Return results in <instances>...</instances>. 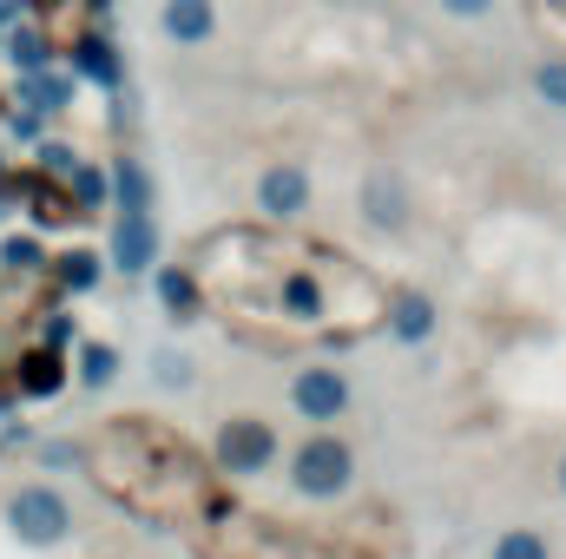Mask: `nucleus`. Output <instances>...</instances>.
<instances>
[{
  "instance_id": "1",
  "label": "nucleus",
  "mask_w": 566,
  "mask_h": 559,
  "mask_svg": "<svg viewBox=\"0 0 566 559\" xmlns=\"http://www.w3.org/2000/svg\"><path fill=\"white\" fill-rule=\"evenodd\" d=\"M343 487H349V447L329 441V434L303 441V447H296V494L329 500V494H343Z\"/></svg>"
},
{
  "instance_id": "2",
  "label": "nucleus",
  "mask_w": 566,
  "mask_h": 559,
  "mask_svg": "<svg viewBox=\"0 0 566 559\" xmlns=\"http://www.w3.org/2000/svg\"><path fill=\"white\" fill-rule=\"evenodd\" d=\"M7 527H13L27 547H53V540L66 534V500H60L53 487H20V494L7 500Z\"/></svg>"
},
{
  "instance_id": "3",
  "label": "nucleus",
  "mask_w": 566,
  "mask_h": 559,
  "mask_svg": "<svg viewBox=\"0 0 566 559\" xmlns=\"http://www.w3.org/2000/svg\"><path fill=\"white\" fill-rule=\"evenodd\" d=\"M271 454H277L271 421H258V415L224 421V434H218V461H224V474H264Z\"/></svg>"
},
{
  "instance_id": "4",
  "label": "nucleus",
  "mask_w": 566,
  "mask_h": 559,
  "mask_svg": "<svg viewBox=\"0 0 566 559\" xmlns=\"http://www.w3.org/2000/svg\"><path fill=\"white\" fill-rule=\"evenodd\" d=\"M303 204H310V171H303V165H271V171L258 178V211H264V218L290 224Z\"/></svg>"
},
{
  "instance_id": "5",
  "label": "nucleus",
  "mask_w": 566,
  "mask_h": 559,
  "mask_svg": "<svg viewBox=\"0 0 566 559\" xmlns=\"http://www.w3.org/2000/svg\"><path fill=\"white\" fill-rule=\"evenodd\" d=\"M151 257H158V224H151V211H119V224H113V264H119L126 277H139V271H151Z\"/></svg>"
},
{
  "instance_id": "6",
  "label": "nucleus",
  "mask_w": 566,
  "mask_h": 559,
  "mask_svg": "<svg viewBox=\"0 0 566 559\" xmlns=\"http://www.w3.org/2000/svg\"><path fill=\"white\" fill-rule=\"evenodd\" d=\"M290 402H296L310 421H336L343 409H349V382H343L336 369H303V376L290 382Z\"/></svg>"
},
{
  "instance_id": "7",
  "label": "nucleus",
  "mask_w": 566,
  "mask_h": 559,
  "mask_svg": "<svg viewBox=\"0 0 566 559\" xmlns=\"http://www.w3.org/2000/svg\"><path fill=\"white\" fill-rule=\"evenodd\" d=\"M158 27H165L178 46H205V40L218 33V13H211V0H165Z\"/></svg>"
},
{
  "instance_id": "8",
  "label": "nucleus",
  "mask_w": 566,
  "mask_h": 559,
  "mask_svg": "<svg viewBox=\"0 0 566 559\" xmlns=\"http://www.w3.org/2000/svg\"><path fill=\"white\" fill-rule=\"evenodd\" d=\"M66 53H73V73H80V80H93V86H106V93H119V80H126V73H119V53H113V46H106L99 33H86V40H73Z\"/></svg>"
},
{
  "instance_id": "9",
  "label": "nucleus",
  "mask_w": 566,
  "mask_h": 559,
  "mask_svg": "<svg viewBox=\"0 0 566 559\" xmlns=\"http://www.w3.org/2000/svg\"><path fill=\"white\" fill-rule=\"evenodd\" d=\"M363 211H369V224H382V231H402V224H409V191H402L389 171H376V178L363 184Z\"/></svg>"
},
{
  "instance_id": "10",
  "label": "nucleus",
  "mask_w": 566,
  "mask_h": 559,
  "mask_svg": "<svg viewBox=\"0 0 566 559\" xmlns=\"http://www.w3.org/2000/svg\"><path fill=\"white\" fill-rule=\"evenodd\" d=\"M13 191L33 204V224H66V218H80V211H73V191H53V178H46V171H27Z\"/></svg>"
},
{
  "instance_id": "11",
  "label": "nucleus",
  "mask_w": 566,
  "mask_h": 559,
  "mask_svg": "<svg viewBox=\"0 0 566 559\" xmlns=\"http://www.w3.org/2000/svg\"><path fill=\"white\" fill-rule=\"evenodd\" d=\"M389 329H396L402 342H428V336H434V303H428V296H416V289L389 296Z\"/></svg>"
},
{
  "instance_id": "12",
  "label": "nucleus",
  "mask_w": 566,
  "mask_h": 559,
  "mask_svg": "<svg viewBox=\"0 0 566 559\" xmlns=\"http://www.w3.org/2000/svg\"><path fill=\"white\" fill-rule=\"evenodd\" d=\"M20 106H33V113H66V106H73V86H66L60 73H20Z\"/></svg>"
},
{
  "instance_id": "13",
  "label": "nucleus",
  "mask_w": 566,
  "mask_h": 559,
  "mask_svg": "<svg viewBox=\"0 0 566 559\" xmlns=\"http://www.w3.org/2000/svg\"><path fill=\"white\" fill-rule=\"evenodd\" d=\"M0 46H7V60H13L20 73H46V60H53V40H46L40 27H13Z\"/></svg>"
},
{
  "instance_id": "14",
  "label": "nucleus",
  "mask_w": 566,
  "mask_h": 559,
  "mask_svg": "<svg viewBox=\"0 0 566 559\" xmlns=\"http://www.w3.org/2000/svg\"><path fill=\"white\" fill-rule=\"evenodd\" d=\"M66 382V369H60V356L53 349H40V356H27L20 362V395H53Z\"/></svg>"
},
{
  "instance_id": "15",
  "label": "nucleus",
  "mask_w": 566,
  "mask_h": 559,
  "mask_svg": "<svg viewBox=\"0 0 566 559\" xmlns=\"http://www.w3.org/2000/svg\"><path fill=\"white\" fill-rule=\"evenodd\" d=\"M113 191H119L126 211H151V178H145L139 158H119V165H113Z\"/></svg>"
},
{
  "instance_id": "16",
  "label": "nucleus",
  "mask_w": 566,
  "mask_h": 559,
  "mask_svg": "<svg viewBox=\"0 0 566 559\" xmlns=\"http://www.w3.org/2000/svg\"><path fill=\"white\" fill-rule=\"evenodd\" d=\"M158 303L171 316H198V283H191V271H158Z\"/></svg>"
},
{
  "instance_id": "17",
  "label": "nucleus",
  "mask_w": 566,
  "mask_h": 559,
  "mask_svg": "<svg viewBox=\"0 0 566 559\" xmlns=\"http://www.w3.org/2000/svg\"><path fill=\"white\" fill-rule=\"evenodd\" d=\"M113 376H119V356H113L106 342H86V349H80V382H86V389H106Z\"/></svg>"
},
{
  "instance_id": "18",
  "label": "nucleus",
  "mask_w": 566,
  "mask_h": 559,
  "mask_svg": "<svg viewBox=\"0 0 566 559\" xmlns=\"http://www.w3.org/2000/svg\"><path fill=\"white\" fill-rule=\"evenodd\" d=\"M60 283H66L73 296H86V289L99 283V257H93V251H73V257H60Z\"/></svg>"
},
{
  "instance_id": "19",
  "label": "nucleus",
  "mask_w": 566,
  "mask_h": 559,
  "mask_svg": "<svg viewBox=\"0 0 566 559\" xmlns=\"http://www.w3.org/2000/svg\"><path fill=\"white\" fill-rule=\"evenodd\" d=\"M534 93H541L554 113H566V60H541V66H534Z\"/></svg>"
},
{
  "instance_id": "20",
  "label": "nucleus",
  "mask_w": 566,
  "mask_h": 559,
  "mask_svg": "<svg viewBox=\"0 0 566 559\" xmlns=\"http://www.w3.org/2000/svg\"><path fill=\"white\" fill-rule=\"evenodd\" d=\"M66 191H73L86 211H99V204H106V178H99L93 165H73V171H66Z\"/></svg>"
},
{
  "instance_id": "21",
  "label": "nucleus",
  "mask_w": 566,
  "mask_h": 559,
  "mask_svg": "<svg viewBox=\"0 0 566 559\" xmlns=\"http://www.w3.org/2000/svg\"><path fill=\"white\" fill-rule=\"evenodd\" d=\"M494 559H547V540H541V534H527V527H514V534H501Z\"/></svg>"
},
{
  "instance_id": "22",
  "label": "nucleus",
  "mask_w": 566,
  "mask_h": 559,
  "mask_svg": "<svg viewBox=\"0 0 566 559\" xmlns=\"http://www.w3.org/2000/svg\"><path fill=\"white\" fill-rule=\"evenodd\" d=\"M0 257H7V271H13V277H20V271H40V244H33V238H7V251H0Z\"/></svg>"
},
{
  "instance_id": "23",
  "label": "nucleus",
  "mask_w": 566,
  "mask_h": 559,
  "mask_svg": "<svg viewBox=\"0 0 566 559\" xmlns=\"http://www.w3.org/2000/svg\"><path fill=\"white\" fill-rule=\"evenodd\" d=\"M151 369H158V382H165V389H185V382H191V362H185V356H171V349H165Z\"/></svg>"
},
{
  "instance_id": "24",
  "label": "nucleus",
  "mask_w": 566,
  "mask_h": 559,
  "mask_svg": "<svg viewBox=\"0 0 566 559\" xmlns=\"http://www.w3.org/2000/svg\"><path fill=\"white\" fill-rule=\"evenodd\" d=\"M40 158H46V178H66V171H73V165H80V158H73V151H66V145H46V151H40Z\"/></svg>"
},
{
  "instance_id": "25",
  "label": "nucleus",
  "mask_w": 566,
  "mask_h": 559,
  "mask_svg": "<svg viewBox=\"0 0 566 559\" xmlns=\"http://www.w3.org/2000/svg\"><path fill=\"white\" fill-rule=\"evenodd\" d=\"M494 0H441V13H454V20H481Z\"/></svg>"
},
{
  "instance_id": "26",
  "label": "nucleus",
  "mask_w": 566,
  "mask_h": 559,
  "mask_svg": "<svg viewBox=\"0 0 566 559\" xmlns=\"http://www.w3.org/2000/svg\"><path fill=\"white\" fill-rule=\"evenodd\" d=\"M86 7H93V13H106V7H113V0H86Z\"/></svg>"
},
{
  "instance_id": "27",
  "label": "nucleus",
  "mask_w": 566,
  "mask_h": 559,
  "mask_svg": "<svg viewBox=\"0 0 566 559\" xmlns=\"http://www.w3.org/2000/svg\"><path fill=\"white\" fill-rule=\"evenodd\" d=\"M560 487H566V461H560Z\"/></svg>"
},
{
  "instance_id": "28",
  "label": "nucleus",
  "mask_w": 566,
  "mask_h": 559,
  "mask_svg": "<svg viewBox=\"0 0 566 559\" xmlns=\"http://www.w3.org/2000/svg\"><path fill=\"white\" fill-rule=\"evenodd\" d=\"M554 7H560V13H566V0H554Z\"/></svg>"
}]
</instances>
